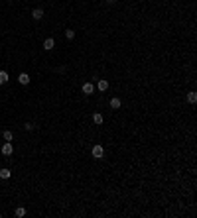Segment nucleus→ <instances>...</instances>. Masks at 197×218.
<instances>
[{
    "label": "nucleus",
    "mask_w": 197,
    "mask_h": 218,
    "mask_svg": "<svg viewBox=\"0 0 197 218\" xmlns=\"http://www.w3.org/2000/svg\"><path fill=\"white\" fill-rule=\"evenodd\" d=\"M91 155H93L95 159H101V157L105 155V147L99 146V143H97V146H93V147H91Z\"/></svg>",
    "instance_id": "nucleus-1"
},
{
    "label": "nucleus",
    "mask_w": 197,
    "mask_h": 218,
    "mask_svg": "<svg viewBox=\"0 0 197 218\" xmlns=\"http://www.w3.org/2000/svg\"><path fill=\"white\" fill-rule=\"evenodd\" d=\"M81 90H83L85 97H91V94L95 93V84H93V83H85L83 87H81Z\"/></svg>",
    "instance_id": "nucleus-2"
},
{
    "label": "nucleus",
    "mask_w": 197,
    "mask_h": 218,
    "mask_svg": "<svg viewBox=\"0 0 197 218\" xmlns=\"http://www.w3.org/2000/svg\"><path fill=\"white\" fill-rule=\"evenodd\" d=\"M2 155H12V151H14V147H12V142H4V146H2Z\"/></svg>",
    "instance_id": "nucleus-3"
},
{
    "label": "nucleus",
    "mask_w": 197,
    "mask_h": 218,
    "mask_svg": "<svg viewBox=\"0 0 197 218\" xmlns=\"http://www.w3.org/2000/svg\"><path fill=\"white\" fill-rule=\"evenodd\" d=\"M53 47H55V39H53V38L44 39V49H45V51H51Z\"/></svg>",
    "instance_id": "nucleus-4"
},
{
    "label": "nucleus",
    "mask_w": 197,
    "mask_h": 218,
    "mask_svg": "<svg viewBox=\"0 0 197 218\" xmlns=\"http://www.w3.org/2000/svg\"><path fill=\"white\" fill-rule=\"evenodd\" d=\"M120 106H122V100H120L118 97H114V98H110V108H113V110H118V108H120Z\"/></svg>",
    "instance_id": "nucleus-5"
},
{
    "label": "nucleus",
    "mask_w": 197,
    "mask_h": 218,
    "mask_svg": "<svg viewBox=\"0 0 197 218\" xmlns=\"http://www.w3.org/2000/svg\"><path fill=\"white\" fill-rule=\"evenodd\" d=\"M32 18H34V20H41V18H44V10H41V8H34V10H32Z\"/></svg>",
    "instance_id": "nucleus-6"
},
{
    "label": "nucleus",
    "mask_w": 197,
    "mask_h": 218,
    "mask_svg": "<svg viewBox=\"0 0 197 218\" xmlns=\"http://www.w3.org/2000/svg\"><path fill=\"white\" fill-rule=\"evenodd\" d=\"M18 83H20V84H30L28 73H20V75H18Z\"/></svg>",
    "instance_id": "nucleus-7"
},
{
    "label": "nucleus",
    "mask_w": 197,
    "mask_h": 218,
    "mask_svg": "<svg viewBox=\"0 0 197 218\" xmlns=\"http://www.w3.org/2000/svg\"><path fill=\"white\" fill-rule=\"evenodd\" d=\"M97 87H99L101 93H105V90L109 88V81H106V79H99V84H97Z\"/></svg>",
    "instance_id": "nucleus-8"
},
{
    "label": "nucleus",
    "mask_w": 197,
    "mask_h": 218,
    "mask_svg": "<svg viewBox=\"0 0 197 218\" xmlns=\"http://www.w3.org/2000/svg\"><path fill=\"white\" fill-rule=\"evenodd\" d=\"M0 177H2V179H10V177H12V171H10L8 167H2V169H0Z\"/></svg>",
    "instance_id": "nucleus-9"
},
{
    "label": "nucleus",
    "mask_w": 197,
    "mask_h": 218,
    "mask_svg": "<svg viewBox=\"0 0 197 218\" xmlns=\"http://www.w3.org/2000/svg\"><path fill=\"white\" fill-rule=\"evenodd\" d=\"M103 122H105V118H103V114H93V124H97V126H101V124H103Z\"/></svg>",
    "instance_id": "nucleus-10"
},
{
    "label": "nucleus",
    "mask_w": 197,
    "mask_h": 218,
    "mask_svg": "<svg viewBox=\"0 0 197 218\" xmlns=\"http://www.w3.org/2000/svg\"><path fill=\"white\" fill-rule=\"evenodd\" d=\"M187 102H189V104H195V102H197V93H195V90L187 93Z\"/></svg>",
    "instance_id": "nucleus-11"
},
{
    "label": "nucleus",
    "mask_w": 197,
    "mask_h": 218,
    "mask_svg": "<svg viewBox=\"0 0 197 218\" xmlns=\"http://www.w3.org/2000/svg\"><path fill=\"white\" fill-rule=\"evenodd\" d=\"M2 138H4V142H12V140H14V134H12L10 130H6V132L2 134Z\"/></svg>",
    "instance_id": "nucleus-12"
},
{
    "label": "nucleus",
    "mask_w": 197,
    "mask_h": 218,
    "mask_svg": "<svg viewBox=\"0 0 197 218\" xmlns=\"http://www.w3.org/2000/svg\"><path fill=\"white\" fill-rule=\"evenodd\" d=\"M6 83H8V73L0 71V84H6Z\"/></svg>",
    "instance_id": "nucleus-13"
},
{
    "label": "nucleus",
    "mask_w": 197,
    "mask_h": 218,
    "mask_svg": "<svg viewBox=\"0 0 197 218\" xmlns=\"http://www.w3.org/2000/svg\"><path fill=\"white\" fill-rule=\"evenodd\" d=\"M65 38L71 41V39H75V30H65Z\"/></svg>",
    "instance_id": "nucleus-14"
},
{
    "label": "nucleus",
    "mask_w": 197,
    "mask_h": 218,
    "mask_svg": "<svg viewBox=\"0 0 197 218\" xmlns=\"http://www.w3.org/2000/svg\"><path fill=\"white\" fill-rule=\"evenodd\" d=\"M16 216H18V218L26 216V208H24V206H20V208H16Z\"/></svg>",
    "instance_id": "nucleus-15"
},
{
    "label": "nucleus",
    "mask_w": 197,
    "mask_h": 218,
    "mask_svg": "<svg viewBox=\"0 0 197 218\" xmlns=\"http://www.w3.org/2000/svg\"><path fill=\"white\" fill-rule=\"evenodd\" d=\"M24 128H26V132H32V130L36 128V124H34V122H26V126H24Z\"/></svg>",
    "instance_id": "nucleus-16"
},
{
    "label": "nucleus",
    "mask_w": 197,
    "mask_h": 218,
    "mask_svg": "<svg viewBox=\"0 0 197 218\" xmlns=\"http://www.w3.org/2000/svg\"><path fill=\"white\" fill-rule=\"evenodd\" d=\"M106 2H109V4H114V2H116V0H106Z\"/></svg>",
    "instance_id": "nucleus-17"
},
{
    "label": "nucleus",
    "mask_w": 197,
    "mask_h": 218,
    "mask_svg": "<svg viewBox=\"0 0 197 218\" xmlns=\"http://www.w3.org/2000/svg\"><path fill=\"white\" fill-rule=\"evenodd\" d=\"M0 216H2V212H0Z\"/></svg>",
    "instance_id": "nucleus-18"
}]
</instances>
